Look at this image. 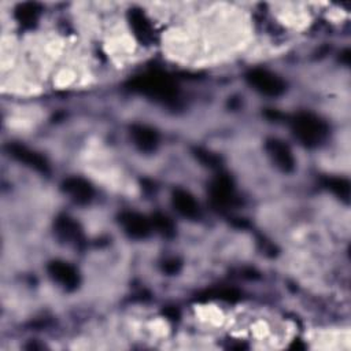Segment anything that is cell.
Instances as JSON below:
<instances>
[{
  "mask_svg": "<svg viewBox=\"0 0 351 351\" xmlns=\"http://www.w3.org/2000/svg\"><path fill=\"white\" fill-rule=\"evenodd\" d=\"M292 130L296 138L307 147L318 145L328 134L326 123L310 112L298 114L292 122Z\"/></svg>",
  "mask_w": 351,
  "mask_h": 351,
  "instance_id": "1",
  "label": "cell"
},
{
  "mask_svg": "<svg viewBox=\"0 0 351 351\" xmlns=\"http://www.w3.org/2000/svg\"><path fill=\"white\" fill-rule=\"evenodd\" d=\"M132 89L144 93L147 96L170 100L176 96L177 89L173 81L162 73H148L141 77L134 78L132 82Z\"/></svg>",
  "mask_w": 351,
  "mask_h": 351,
  "instance_id": "2",
  "label": "cell"
},
{
  "mask_svg": "<svg viewBox=\"0 0 351 351\" xmlns=\"http://www.w3.org/2000/svg\"><path fill=\"white\" fill-rule=\"evenodd\" d=\"M247 82L259 93L270 97H277L284 93L285 84L276 74L265 69H254L245 74Z\"/></svg>",
  "mask_w": 351,
  "mask_h": 351,
  "instance_id": "3",
  "label": "cell"
},
{
  "mask_svg": "<svg viewBox=\"0 0 351 351\" xmlns=\"http://www.w3.org/2000/svg\"><path fill=\"white\" fill-rule=\"evenodd\" d=\"M47 271L52 280L67 291H73L80 284V274L74 266L64 261H52L47 266Z\"/></svg>",
  "mask_w": 351,
  "mask_h": 351,
  "instance_id": "4",
  "label": "cell"
},
{
  "mask_svg": "<svg viewBox=\"0 0 351 351\" xmlns=\"http://www.w3.org/2000/svg\"><path fill=\"white\" fill-rule=\"evenodd\" d=\"M265 148L274 162V165L284 173H291L295 169V158L291 148L281 140L269 138L265 144Z\"/></svg>",
  "mask_w": 351,
  "mask_h": 351,
  "instance_id": "5",
  "label": "cell"
},
{
  "mask_svg": "<svg viewBox=\"0 0 351 351\" xmlns=\"http://www.w3.org/2000/svg\"><path fill=\"white\" fill-rule=\"evenodd\" d=\"M62 191L78 204H86L93 197L92 185L81 177H70L63 181Z\"/></svg>",
  "mask_w": 351,
  "mask_h": 351,
  "instance_id": "6",
  "label": "cell"
},
{
  "mask_svg": "<svg viewBox=\"0 0 351 351\" xmlns=\"http://www.w3.org/2000/svg\"><path fill=\"white\" fill-rule=\"evenodd\" d=\"M121 226L123 228L125 233L132 239H145L149 234L151 223L148 219L137 213H123L119 217Z\"/></svg>",
  "mask_w": 351,
  "mask_h": 351,
  "instance_id": "7",
  "label": "cell"
},
{
  "mask_svg": "<svg viewBox=\"0 0 351 351\" xmlns=\"http://www.w3.org/2000/svg\"><path fill=\"white\" fill-rule=\"evenodd\" d=\"M130 136L134 145L143 152H154L159 144V136L156 130L145 125H133L130 128Z\"/></svg>",
  "mask_w": 351,
  "mask_h": 351,
  "instance_id": "8",
  "label": "cell"
},
{
  "mask_svg": "<svg viewBox=\"0 0 351 351\" xmlns=\"http://www.w3.org/2000/svg\"><path fill=\"white\" fill-rule=\"evenodd\" d=\"M8 151L11 154V156H14L16 160L30 166L32 169L40 171V173H48L49 171V167H48V163L47 160L38 155L37 152L23 147V145H19V144H11L8 147Z\"/></svg>",
  "mask_w": 351,
  "mask_h": 351,
  "instance_id": "9",
  "label": "cell"
},
{
  "mask_svg": "<svg viewBox=\"0 0 351 351\" xmlns=\"http://www.w3.org/2000/svg\"><path fill=\"white\" fill-rule=\"evenodd\" d=\"M53 228H55L58 237L63 241L74 243V244L82 241V230H81L78 222H75L73 218H70L67 215L58 217L55 219Z\"/></svg>",
  "mask_w": 351,
  "mask_h": 351,
  "instance_id": "10",
  "label": "cell"
},
{
  "mask_svg": "<svg viewBox=\"0 0 351 351\" xmlns=\"http://www.w3.org/2000/svg\"><path fill=\"white\" fill-rule=\"evenodd\" d=\"M171 204L185 218L193 219L199 215V206L188 191L180 188L174 189L171 193Z\"/></svg>",
  "mask_w": 351,
  "mask_h": 351,
  "instance_id": "11",
  "label": "cell"
},
{
  "mask_svg": "<svg viewBox=\"0 0 351 351\" xmlns=\"http://www.w3.org/2000/svg\"><path fill=\"white\" fill-rule=\"evenodd\" d=\"M233 185L226 176L218 177L211 185V197L217 204H228L232 199Z\"/></svg>",
  "mask_w": 351,
  "mask_h": 351,
  "instance_id": "12",
  "label": "cell"
},
{
  "mask_svg": "<svg viewBox=\"0 0 351 351\" xmlns=\"http://www.w3.org/2000/svg\"><path fill=\"white\" fill-rule=\"evenodd\" d=\"M130 25L133 27L136 37L140 41H148L151 38V26L143 12L132 11L130 12Z\"/></svg>",
  "mask_w": 351,
  "mask_h": 351,
  "instance_id": "13",
  "label": "cell"
},
{
  "mask_svg": "<svg viewBox=\"0 0 351 351\" xmlns=\"http://www.w3.org/2000/svg\"><path fill=\"white\" fill-rule=\"evenodd\" d=\"M38 12H40V8L37 4H33V3H25V4H21L16 10V19L25 25V26H30L33 25L36 21H37V16H38Z\"/></svg>",
  "mask_w": 351,
  "mask_h": 351,
  "instance_id": "14",
  "label": "cell"
},
{
  "mask_svg": "<svg viewBox=\"0 0 351 351\" xmlns=\"http://www.w3.org/2000/svg\"><path fill=\"white\" fill-rule=\"evenodd\" d=\"M154 228L166 237H171L174 234V225L173 222L163 214H155L152 217Z\"/></svg>",
  "mask_w": 351,
  "mask_h": 351,
  "instance_id": "15",
  "label": "cell"
},
{
  "mask_svg": "<svg viewBox=\"0 0 351 351\" xmlns=\"http://www.w3.org/2000/svg\"><path fill=\"white\" fill-rule=\"evenodd\" d=\"M326 186L344 200H347L350 196V184L343 178H329L326 180Z\"/></svg>",
  "mask_w": 351,
  "mask_h": 351,
  "instance_id": "16",
  "label": "cell"
},
{
  "mask_svg": "<svg viewBox=\"0 0 351 351\" xmlns=\"http://www.w3.org/2000/svg\"><path fill=\"white\" fill-rule=\"evenodd\" d=\"M196 156L199 158L200 162H203L208 166H217V163H218V158L215 155H213L211 152L204 151V149H196Z\"/></svg>",
  "mask_w": 351,
  "mask_h": 351,
  "instance_id": "17",
  "label": "cell"
},
{
  "mask_svg": "<svg viewBox=\"0 0 351 351\" xmlns=\"http://www.w3.org/2000/svg\"><path fill=\"white\" fill-rule=\"evenodd\" d=\"M180 267H181V263L177 259H169V261L163 262V270L167 274H176L180 270Z\"/></svg>",
  "mask_w": 351,
  "mask_h": 351,
  "instance_id": "18",
  "label": "cell"
},
{
  "mask_svg": "<svg viewBox=\"0 0 351 351\" xmlns=\"http://www.w3.org/2000/svg\"><path fill=\"white\" fill-rule=\"evenodd\" d=\"M165 313H166V315H167L170 319H176L177 315H178L177 310H174V308H167V310H165Z\"/></svg>",
  "mask_w": 351,
  "mask_h": 351,
  "instance_id": "19",
  "label": "cell"
}]
</instances>
